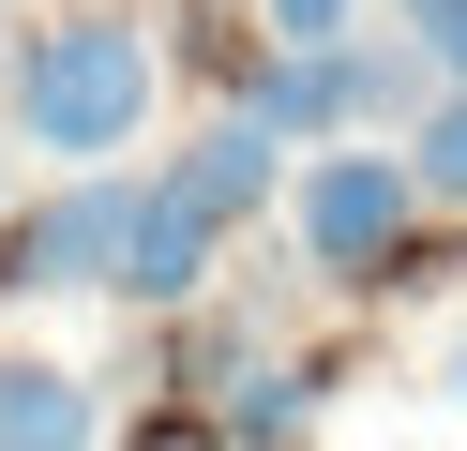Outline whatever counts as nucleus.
Wrapping results in <instances>:
<instances>
[{"instance_id": "nucleus-1", "label": "nucleus", "mask_w": 467, "mask_h": 451, "mask_svg": "<svg viewBox=\"0 0 467 451\" xmlns=\"http://www.w3.org/2000/svg\"><path fill=\"white\" fill-rule=\"evenodd\" d=\"M151 90H166V60H151V30L136 15H46L31 46H16V150H46V166H76L91 180L106 150H136V120H151Z\"/></svg>"}, {"instance_id": "nucleus-2", "label": "nucleus", "mask_w": 467, "mask_h": 451, "mask_svg": "<svg viewBox=\"0 0 467 451\" xmlns=\"http://www.w3.org/2000/svg\"><path fill=\"white\" fill-rule=\"evenodd\" d=\"M422 166L407 150H317L302 180H286V226H302V256H317V286H422Z\"/></svg>"}, {"instance_id": "nucleus-3", "label": "nucleus", "mask_w": 467, "mask_h": 451, "mask_svg": "<svg viewBox=\"0 0 467 451\" xmlns=\"http://www.w3.org/2000/svg\"><path fill=\"white\" fill-rule=\"evenodd\" d=\"M136 166L91 180H46L31 210H0V301H61V286H121V241H136Z\"/></svg>"}, {"instance_id": "nucleus-4", "label": "nucleus", "mask_w": 467, "mask_h": 451, "mask_svg": "<svg viewBox=\"0 0 467 451\" xmlns=\"http://www.w3.org/2000/svg\"><path fill=\"white\" fill-rule=\"evenodd\" d=\"M212 210H196L182 196V180H166L151 166V196H136V241H121V286H106V301H121V316H196V286H212Z\"/></svg>"}, {"instance_id": "nucleus-5", "label": "nucleus", "mask_w": 467, "mask_h": 451, "mask_svg": "<svg viewBox=\"0 0 467 451\" xmlns=\"http://www.w3.org/2000/svg\"><path fill=\"white\" fill-rule=\"evenodd\" d=\"M166 180H182V196L212 210V226H242V210H272V196H286V136H272L256 106H226V120H212V136H196Z\"/></svg>"}, {"instance_id": "nucleus-6", "label": "nucleus", "mask_w": 467, "mask_h": 451, "mask_svg": "<svg viewBox=\"0 0 467 451\" xmlns=\"http://www.w3.org/2000/svg\"><path fill=\"white\" fill-rule=\"evenodd\" d=\"M242 106L272 120L286 150H362V120H347V46H317V60H302V46H272Z\"/></svg>"}, {"instance_id": "nucleus-7", "label": "nucleus", "mask_w": 467, "mask_h": 451, "mask_svg": "<svg viewBox=\"0 0 467 451\" xmlns=\"http://www.w3.org/2000/svg\"><path fill=\"white\" fill-rule=\"evenodd\" d=\"M106 406L91 376H61V361H0V451H91Z\"/></svg>"}, {"instance_id": "nucleus-8", "label": "nucleus", "mask_w": 467, "mask_h": 451, "mask_svg": "<svg viewBox=\"0 0 467 451\" xmlns=\"http://www.w3.org/2000/svg\"><path fill=\"white\" fill-rule=\"evenodd\" d=\"M226 451H302V421H317V376L302 361H226Z\"/></svg>"}, {"instance_id": "nucleus-9", "label": "nucleus", "mask_w": 467, "mask_h": 451, "mask_svg": "<svg viewBox=\"0 0 467 451\" xmlns=\"http://www.w3.org/2000/svg\"><path fill=\"white\" fill-rule=\"evenodd\" d=\"M407 166H422V196H437V210H467V90H437V106H422Z\"/></svg>"}, {"instance_id": "nucleus-10", "label": "nucleus", "mask_w": 467, "mask_h": 451, "mask_svg": "<svg viewBox=\"0 0 467 451\" xmlns=\"http://www.w3.org/2000/svg\"><path fill=\"white\" fill-rule=\"evenodd\" d=\"M256 15H272V46H362V0H256Z\"/></svg>"}, {"instance_id": "nucleus-11", "label": "nucleus", "mask_w": 467, "mask_h": 451, "mask_svg": "<svg viewBox=\"0 0 467 451\" xmlns=\"http://www.w3.org/2000/svg\"><path fill=\"white\" fill-rule=\"evenodd\" d=\"M407 30H422V60H437V90H467V0H392Z\"/></svg>"}, {"instance_id": "nucleus-12", "label": "nucleus", "mask_w": 467, "mask_h": 451, "mask_svg": "<svg viewBox=\"0 0 467 451\" xmlns=\"http://www.w3.org/2000/svg\"><path fill=\"white\" fill-rule=\"evenodd\" d=\"M0 106H16V30H0Z\"/></svg>"}, {"instance_id": "nucleus-13", "label": "nucleus", "mask_w": 467, "mask_h": 451, "mask_svg": "<svg viewBox=\"0 0 467 451\" xmlns=\"http://www.w3.org/2000/svg\"><path fill=\"white\" fill-rule=\"evenodd\" d=\"M0 210H16V136H0Z\"/></svg>"}, {"instance_id": "nucleus-14", "label": "nucleus", "mask_w": 467, "mask_h": 451, "mask_svg": "<svg viewBox=\"0 0 467 451\" xmlns=\"http://www.w3.org/2000/svg\"><path fill=\"white\" fill-rule=\"evenodd\" d=\"M452 391H467V331H452Z\"/></svg>"}]
</instances>
